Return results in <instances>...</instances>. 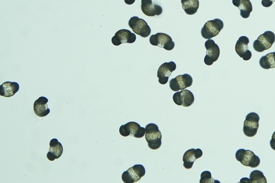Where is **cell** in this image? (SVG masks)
<instances>
[{
	"label": "cell",
	"instance_id": "obj_9",
	"mask_svg": "<svg viewBox=\"0 0 275 183\" xmlns=\"http://www.w3.org/2000/svg\"><path fill=\"white\" fill-rule=\"evenodd\" d=\"M145 169L142 165H136L124 172L122 179L124 183H133L141 180L145 175Z\"/></svg>",
	"mask_w": 275,
	"mask_h": 183
},
{
	"label": "cell",
	"instance_id": "obj_25",
	"mask_svg": "<svg viewBox=\"0 0 275 183\" xmlns=\"http://www.w3.org/2000/svg\"><path fill=\"white\" fill-rule=\"evenodd\" d=\"M201 179L200 180V183H211L219 182L218 181H215L216 180L213 179L212 174L210 173V172L209 171L203 172V173L201 174Z\"/></svg>",
	"mask_w": 275,
	"mask_h": 183
},
{
	"label": "cell",
	"instance_id": "obj_7",
	"mask_svg": "<svg viewBox=\"0 0 275 183\" xmlns=\"http://www.w3.org/2000/svg\"><path fill=\"white\" fill-rule=\"evenodd\" d=\"M120 133L122 137L132 136L136 138H142L145 135V128L141 127L138 123L130 122L120 128Z\"/></svg>",
	"mask_w": 275,
	"mask_h": 183
},
{
	"label": "cell",
	"instance_id": "obj_26",
	"mask_svg": "<svg viewBox=\"0 0 275 183\" xmlns=\"http://www.w3.org/2000/svg\"><path fill=\"white\" fill-rule=\"evenodd\" d=\"M274 2H275V0H262V4L264 7H269L272 6Z\"/></svg>",
	"mask_w": 275,
	"mask_h": 183
},
{
	"label": "cell",
	"instance_id": "obj_3",
	"mask_svg": "<svg viewBox=\"0 0 275 183\" xmlns=\"http://www.w3.org/2000/svg\"><path fill=\"white\" fill-rule=\"evenodd\" d=\"M224 27L223 21L218 18L209 20L201 30L202 35L205 39H211L218 35Z\"/></svg>",
	"mask_w": 275,
	"mask_h": 183
},
{
	"label": "cell",
	"instance_id": "obj_6",
	"mask_svg": "<svg viewBox=\"0 0 275 183\" xmlns=\"http://www.w3.org/2000/svg\"><path fill=\"white\" fill-rule=\"evenodd\" d=\"M260 117L256 112H251L248 114L244 122V126L243 131L248 137H255L259 128V122Z\"/></svg>",
	"mask_w": 275,
	"mask_h": 183
},
{
	"label": "cell",
	"instance_id": "obj_15",
	"mask_svg": "<svg viewBox=\"0 0 275 183\" xmlns=\"http://www.w3.org/2000/svg\"><path fill=\"white\" fill-rule=\"evenodd\" d=\"M176 64L173 61L165 62L161 64L158 71L159 82L161 85H165L169 82V77L172 72L175 71Z\"/></svg>",
	"mask_w": 275,
	"mask_h": 183
},
{
	"label": "cell",
	"instance_id": "obj_22",
	"mask_svg": "<svg viewBox=\"0 0 275 183\" xmlns=\"http://www.w3.org/2000/svg\"><path fill=\"white\" fill-rule=\"evenodd\" d=\"M182 6L188 15H193L198 12L199 7V0H181Z\"/></svg>",
	"mask_w": 275,
	"mask_h": 183
},
{
	"label": "cell",
	"instance_id": "obj_20",
	"mask_svg": "<svg viewBox=\"0 0 275 183\" xmlns=\"http://www.w3.org/2000/svg\"><path fill=\"white\" fill-rule=\"evenodd\" d=\"M235 6L240 10V15L242 18H249L253 11L252 4L250 0H233Z\"/></svg>",
	"mask_w": 275,
	"mask_h": 183
},
{
	"label": "cell",
	"instance_id": "obj_28",
	"mask_svg": "<svg viewBox=\"0 0 275 183\" xmlns=\"http://www.w3.org/2000/svg\"><path fill=\"white\" fill-rule=\"evenodd\" d=\"M135 1H136V0H125V2L128 5L133 4Z\"/></svg>",
	"mask_w": 275,
	"mask_h": 183
},
{
	"label": "cell",
	"instance_id": "obj_17",
	"mask_svg": "<svg viewBox=\"0 0 275 183\" xmlns=\"http://www.w3.org/2000/svg\"><path fill=\"white\" fill-rule=\"evenodd\" d=\"M141 9L143 13L149 17L160 15L163 13V8L159 5L154 4L152 0H142Z\"/></svg>",
	"mask_w": 275,
	"mask_h": 183
},
{
	"label": "cell",
	"instance_id": "obj_24",
	"mask_svg": "<svg viewBox=\"0 0 275 183\" xmlns=\"http://www.w3.org/2000/svg\"><path fill=\"white\" fill-rule=\"evenodd\" d=\"M251 183H267V180L262 172L258 170L253 171L250 175Z\"/></svg>",
	"mask_w": 275,
	"mask_h": 183
},
{
	"label": "cell",
	"instance_id": "obj_16",
	"mask_svg": "<svg viewBox=\"0 0 275 183\" xmlns=\"http://www.w3.org/2000/svg\"><path fill=\"white\" fill-rule=\"evenodd\" d=\"M203 152L201 149H191L187 151L183 155V166L185 169L190 170L193 168L195 161L202 157Z\"/></svg>",
	"mask_w": 275,
	"mask_h": 183
},
{
	"label": "cell",
	"instance_id": "obj_12",
	"mask_svg": "<svg viewBox=\"0 0 275 183\" xmlns=\"http://www.w3.org/2000/svg\"><path fill=\"white\" fill-rule=\"evenodd\" d=\"M136 34L127 29H121L116 32L114 36L112 37L111 41L115 46H120L122 44H133L136 41Z\"/></svg>",
	"mask_w": 275,
	"mask_h": 183
},
{
	"label": "cell",
	"instance_id": "obj_1",
	"mask_svg": "<svg viewBox=\"0 0 275 183\" xmlns=\"http://www.w3.org/2000/svg\"><path fill=\"white\" fill-rule=\"evenodd\" d=\"M145 139L148 147L152 150L159 149L162 145V134L159 127L154 123H150L145 127Z\"/></svg>",
	"mask_w": 275,
	"mask_h": 183
},
{
	"label": "cell",
	"instance_id": "obj_11",
	"mask_svg": "<svg viewBox=\"0 0 275 183\" xmlns=\"http://www.w3.org/2000/svg\"><path fill=\"white\" fill-rule=\"evenodd\" d=\"M193 84V78L190 74H185L178 75L175 78L170 80V88L175 92L187 88H190Z\"/></svg>",
	"mask_w": 275,
	"mask_h": 183
},
{
	"label": "cell",
	"instance_id": "obj_21",
	"mask_svg": "<svg viewBox=\"0 0 275 183\" xmlns=\"http://www.w3.org/2000/svg\"><path fill=\"white\" fill-rule=\"evenodd\" d=\"M19 90V85L17 82H6L0 85V95L9 98L17 93Z\"/></svg>",
	"mask_w": 275,
	"mask_h": 183
},
{
	"label": "cell",
	"instance_id": "obj_4",
	"mask_svg": "<svg viewBox=\"0 0 275 183\" xmlns=\"http://www.w3.org/2000/svg\"><path fill=\"white\" fill-rule=\"evenodd\" d=\"M275 42V34L272 31H266L261 35L253 42V46L255 50L262 53L271 48Z\"/></svg>",
	"mask_w": 275,
	"mask_h": 183
},
{
	"label": "cell",
	"instance_id": "obj_10",
	"mask_svg": "<svg viewBox=\"0 0 275 183\" xmlns=\"http://www.w3.org/2000/svg\"><path fill=\"white\" fill-rule=\"evenodd\" d=\"M207 49V55L204 58V63L207 66H212L214 62L217 61L220 55L219 46L213 40L208 39L205 43Z\"/></svg>",
	"mask_w": 275,
	"mask_h": 183
},
{
	"label": "cell",
	"instance_id": "obj_8",
	"mask_svg": "<svg viewBox=\"0 0 275 183\" xmlns=\"http://www.w3.org/2000/svg\"><path fill=\"white\" fill-rule=\"evenodd\" d=\"M150 44L164 48L167 51L174 49L175 44L171 37L165 33H158L152 35L149 39Z\"/></svg>",
	"mask_w": 275,
	"mask_h": 183
},
{
	"label": "cell",
	"instance_id": "obj_18",
	"mask_svg": "<svg viewBox=\"0 0 275 183\" xmlns=\"http://www.w3.org/2000/svg\"><path fill=\"white\" fill-rule=\"evenodd\" d=\"M48 100L44 96H41L34 102L33 109L36 116L44 117L50 114V110L48 107Z\"/></svg>",
	"mask_w": 275,
	"mask_h": 183
},
{
	"label": "cell",
	"instance_id": "obj_23",
	"mask_svg": "<svg viewBox=\"0 0 275 183\" xmlns=\"http://www.w3.org/2000/svg\"><path fill=\"white\" fill-rule=\"evenodd\" d=\"M261 67L264 69L275 68V52L268 53L262 56L260 60Z\"/></svg>",
	"mask_w": 275,
	"mask_h": 183
},
{
	"label": "cell",
	"instance_id": "obj_27",
	"mask_svg": "<svg viewBox=\"0 0 275 183\" xmlns=\"http://www.w3.org/2000/svg\"><path fill=\"white\" fill-rule=\"evenodd\" d=\"M270 145H271L272 149L275 151V132L273 134L272 140L270 142Z\"/></svg>",
	"mask_w": 275,
	"mask_h": 183
},
{
	"label": "cell",
	"instance_id": "obj_2",
	"mask_svg": "<svg viewBox=\"0 0 275 183\" xmlns=\"http://www.w3.org/2000/svg\"><path fill=\"white\" fill-rule=\"evenodd\" d=\"M236 159L241 164L251 168H256L261 164V159L250 150L239 149L236 153Z\"/></svg>",
	"mask_w": 275,
	"mask_h": 183
},
{
	"label": "cell",
	"instance_id": "obj_13",
	"mask_svg": "<svg viewBox=\"0 0 275 183\" xmlns=\"http://www.w3.org/2000/svg\"><path fill=\"white\" fill-rule=\"evenodd\" d=\"M249 37L243 36L237 40L235 46V50L237 55L245 61H249L252 57V53L249 50Z\"/></svg>",
	"mask_w": 275,
	"mask_h": 183
},
{
	"label": "cell",
	"instance_id": "obj_14",
	"mask_svg": "<svg viewBox=\"0 0 275 183\" xmlns=\"http://www.w3.org/2000/svg\"><path fill=\"white\" fill-rule=\"evenodd\" d=\"M173 100L178 106L190 107L195 102V96L191 91L183 89L177 91L173 96Z\"/></svg>",
	"mask_w": 275,
	"mask_h": 183
},
{
	"label": "cell",
	"instance_id": "obj_5",
	"mask_svg": "<svg viewBox=\"0 0 275 183\" xmlns=\"http://www.w3.org/2000/svg\"><path fill=\"white\" fill-rule=\"evenodd\" d=\"M128 25L135 34L141 36L144 38L148 37L152 32L147 21L137 17V16H134L129 19Z\"/></svg>",
	"mask_w": 275,
	"mask_h": 183
},
{
	"label": "cell",
	"instance_id": "obj_19",
	"mask_svg": "<svg viewBox=\"0 0 275 183\" xmlns=\"http://www.w3.org/2000/svg\"><path fill=\"white\" fill-rule=\"evenodd\" d=\"M63 148L61 143L57 139L54 138L50 142L49 152L47 154L48 160L53 161L61 157L63 154Z\"/></svg>",
	"mask_w": 275,
	"mask_h": 183
}]
</instances>
